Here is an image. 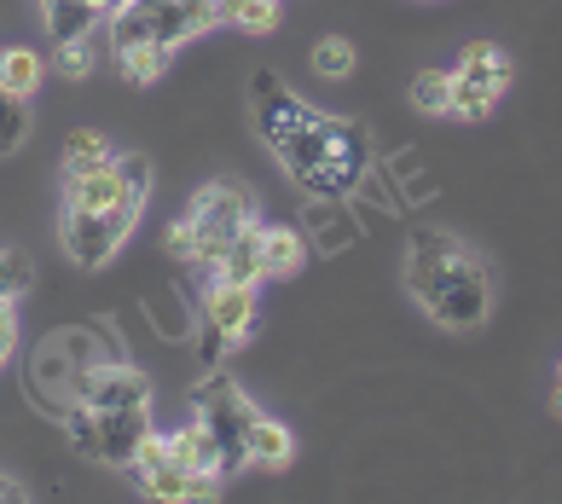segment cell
Wrapping results in <instances>:
<instances>
[{"instance_id": "1", "label": "cell", "mask_w": 562, "mask_h": 504, "mask_svg": "<svg viewBox=\"0 0 562 504\" xmlns=\"http://www.w3.org/2000/svg\"><path fill=\"white\" fill-rule=\"evenodd\" d=\"M406 290L441 331L470 336L493 320V267L452 233H418L406 249Z\"/></svg>"}, {"instance_id": "2", "label": "cell", "mask_w": 562, "mask_h": 504, "mask_svg": "<svg viewBox=\"0 0 562 504\" xmlns=\"http://www.w3.org/2000/svg\"><path fill=\"white\" fill-rule=\"evenodd\" d=\"M273 157L284 163V175L296 180L307 198H348L371 168V139H366L360 122L314 111Z\"/></svg>"}, {"instance_id": "3", "label": "cell", "mask_w": 562, "mask_h": 504, "mask_svg": "<svg viewBox=\"0 0 562 504\" xmlns=\"http://www.w3.org/2000/svg\"><path fill=\"white\" fill-rule=\"evenodd\" d=\"M122 360L116 336L105 325H65V331H47L30 354V401L41 412L65 417L81 401V383H88L93 366Z\"/></svg>"}, {"instance_id": "4", "label": "cell", "mask_w": 562, "mask_h": 504, "mask_svg": "<svg viewBox=\"0 0 562 504\" xmlns=\"http://www.w3.org/2000/svg\"><path fill=\"white\" fill-rule=\"evenodd\" d=\"M249 221H256V198H249V186L210 180L192 203H186V215L169 226V249L180 261L215 272V261L226 256V244H233Z\"/></svg>"}, {"instance_id": "5", "label": "cell", "mask_w": 562, "mask_h": 504, "mask_svg": "<svg viewBox=\"0 0 562 504\" xmlns=\"http://www.w3.org/2000/svg\"><path fill=\"white\" fill-rule=\"evenodd\" d=\"M151 435V406H122V412H93V406H70L65 412V440L111 470H134L139 440Z\"/></svg>"}, {"instance_id": "6", "label": "cell", "mask_w": 562, "mask_h": 504, "mask_svg": "<svg viewBox=\"0 0 562 504\" xmlns=\"http://www.w3.org/2000/svg\"><path fill=\"white\" fill-rule=\"evenodd\" d=\"M198 417L210 424L215 447H221V481L238 475V470H249V429H256L261 406L249 401V394H244L221 366L198 383Z\"/></svg>"}, {"instance_id": "7", "label": "cell", "mask_w": 562, "mask_h": 504, "mask_svg": "<svg viewBox=\"0 0 562 504\" xmlns=\"http://www.w3.org/2000/svg\"><path fill=\"white\" fill-rule=\"evenodd\" d=\"M192 41V12L186 0H122L105 12V53L128 58L134 47H186Z\"/></svg>"}, {"instance_id": "8", "label": "cell", "mask_w": 562, "mask_h": 504, "mask_svg": "<svg viewBox=\"0 0 562 504\" xmlns=\"http://www.w3.org/2000/svg\"><path fill=\"white\" fill-rule=\"evenodd\" d=\"M139 209H145V198L122 203V209H76V203H65L58 209V244H65V256L76 267H105L139 226Z\"/></svg>"}, {"instance_id": "9", "label": "cell", "mask_w": 562, "mask_h": 504, "mask_svg": "<svg viewBox=\"0 0 562 504\" xmlns=\"http://www.w3.org/2000/svg\"><path fill=\"white\" fill-rule=\"evenodd\" d=\"M505 88H510V58L498 53L493 41H470L452 65V116L482 122Z\"/></svg>"}, {"instance_id": "10", "label": "cell", "mask_w": 562, "mask_h": 504, "mask_svg": "<svg viewBox=\"0 0 562 504\" xmlns=\"http://www.w3.org/2000/svg\"><path fill=\"white\" fill-rule=\"evenodd\" d=\"M261 320V296L256 284H238V279H210V296H203V325H210L226 348H244L249 331Z\"/></svg>"}, {"instance_id": "11", "label": "cell", "mask_w": 562, "mask_h": 504, "mask_svg": "<svg viewBox=\"0 0 562 504\" xmlns=\"http://www.w3.org/2000/svg\"><path fill=\"white\" fill-rule=\"evenodd\" d=\"M307 116H314V104H307L302 93L279 88V76H273V70H261V76H256V104H249V122H256V134L267 139V152H279V145L296 134Z\"/></svg>"}, {"instance_id": "12", "label": "cell", "mask_w": 562, "mask_h": 504, "mask_svg": "<svg viewBox=\"0 0 562 504\" xmlns=\"http://www.w3.org/2000/svg\"><path fill=\"white\" fill-rule=\"evenodd\" d=\"M76 406H93V412H122V406H151V383H145V371L128 366V360H105L88 371V383H81V401Z\"/></svg>"}, {"instance_id": "13", "label": "cell", "mask_w": 562, "mask_h": 504, "mask_svg": "<svg viewBox=\"0 0 562 504\" xmlns=\"http://www.w3.org/2000/svg\"><path fill=\"white\" fill-rule=\"evenodd\" d=\"M134 481H139L145 499H162V504H192V499L221 493V475H198V470L175 464V458H162V464H151V470H134Z\"/></svg>"}, {"instance_id": "14", "label": "cell", "mask_w": 562, "mask_h": 504, "mask_svg": "<svg viewBox=\"0 0 562 504\" xmlns=\"http://www.w3.org/2000/svg\"><path fill=\"white\" fill-rule=\"evenodd\" d=\"M261 261H267V221L256 215L244 233L226 244V256L215 261L210 279H238V284H261Z\"/></svg>"}, {"instance_id": "15", "label": "cell", "mask_w": 562, "mask_h": 504, "mask_svg": "<svg viewBox=\"0 0 562 504\" xmlns=\"http://www.w3.org/2000/svg\"><path fill=\"white\" fill-rule=\"evenodd\" d=\"M169 458L186 464V470H198V475H221V447H215V435H210V424H203L198 412H192L186 429L169 435Z\"/></svg>"}, {"instance_id": "16", "label": "cell", "mask_w": 562, "mask_h": 504, "mask_svg": "<svg viewBox=\"0 0 562 504\" xmlns=\"http://www.w3.org/2000/svg\"><path fill=\"white\" fill-rule=\"evenodd\" d=\"M290 458H296V435H290L279 417H256V429H249V464L256 470H284Z\"/></svg>"}, {"instance_id": "17", "label": "cell", "mask_w": 562, "mask_h": 504, "mask_svg": "<svg viewBox=\"0 0 562 504\" xmlns=\"http://www.w3.org/2000/svg\"><path fill=\"white\" fill-rule=\"evenodd\" d=\"M41 18H47L53 41H76V35L99 30V7H93V0H41Z\"/></svg>"}, {"instance_id": "18", "label": "cell", "mask_w": 562, "mask_h": 504, "mask_svg": "<svg viewBox=\"0 0 562 504\" xmlns=\"http://www.w3.org/2000/svg\"><path fill=\"white\" fill-rule=\"evenodd\" d=\"M41 76H47V58H41V53H30V47H7V53H0V88H7V93L35 99Z\"/></svg>"}, {"instance_id": "19", "label": "cell", "mask_w": 562, "mask_h": 504, "mask_svg": "<svg viewBox=\"0 0 562 504\" xmlns=\"http://www.w3.org/2000/svg\"><path fill=\"white\" fill-rule=\"evenodd\" d=\"M302 233L296 226H267V261H261V284L267 279H290V272L302 267Z\"/></svg>"}, {"instance_id": "20", "label": "cell", "mask_w": 562, "mask_h": 504, "mask_svg": "<svg viewBox=\"0 0 562 504\" xmlns=\"http://www.w3.org/2000/svg\"><path fill=\"white\" fill-rule=\"evenodd\" d=\"M215 12H221V24H238L249 35H267V30H279L284 0H215Z\"/></svg>"}, {"instance_id": "21", "label": "cell", "mask_w": 562, "mask_h": 504, "mask_svg": "<svg viewBox=\"0 0 562 504\" xmlns=\"http://www.w3.org/2000/svg\"><path fill=\"white\" fill-rule=\"evenodd\" d=\"M116 152H111V139L99 134V128H76L65 139V175H88V168H105Z\"/></svg>"}, {"instance_id": "22", "label": "cell", "mask_w": 562, "mask_h": 504, "mask_svg": "<svg viewBox=\"0 0 562 504\" xmlns=\"http://www.w3.org/2000/svg\"><path fill=\"white\" fill-rule=\"evenodd\" d=\"M412 104L424 116H452V70H424L412 81Z\"/></svg>"}, {"instance_id": "23", "label": "cell", "mask_w": 562, "mask_h": 504, "mask_svg": "<svg viewBox=\"0 0 562 504\" xmlns=\"http://www.w3.org/2000/svg\"><path fill=\"white\" fill-rule=\"evenodd\" d=\"M24 134H30V104L0 88V157L18 152V145H24Z\"/></svg>"}, {"instance_id": "24", "label": "cell", "mask_w": 562, "mask_h": 504, "mask_svg": "<svg viewBox=\"0 0 562 504\" xmlns=\"http://www.w3.org/2000/svg\"><path fill=\"white\" fill-rule=\"evenodd\" d=\"M93 53H99V30L93 35H76V41H53L58 76H88L93 70Z\"/></svg>"}, {"instance_id": "25", "label": "cell", "mask_w": 562, "mask_h": 504, "mask_svg": "<svg viewBox=\"0 0 562 504\" xmlns=\"http://www.w3.org/2000/svg\"><path fill=\"white\" fill-rule=\"evenodd\" d=\"M169 58H175V47H134L128 58H116V65H122L128 81H157L162 70H169Z\"/></svg>"}, {"instance_id": "26", "label": "cell", "mask_w": 562, "mask_h": 504, "mask_svg": "<svg viewBox=\"0 0 562 504\" xmlns=\"http://www.w3.org/2000/svg\"><path fill=\"white\" fill-rule=\"evenodd\" d=\"M35 284V267H30V256L24 249H0V296H24V290Z\"/></svg>"}, {"instance_id": "27", "label": "cell", "mask_w": 562, "mask_h": 504, "mask_svg": "<svg viewBox=\"0 0 562 504\" xmlns=\"http://www.w3.org/2000/svg\"><path fill=\"white\" fill-rule=\"evenodd\" d=\"M314 70H319V76H330V81L353 76V47H348L342 35H325L319 47H314Z\"/></svg>"}, {"instance_id": "28", "label": "cell", "mask_w": 562, "mask_h": 504, "mask_svg": "<svg viewBox=\"0 0 562 504\" xmlns=\"http://www.w3.org/2000/svg\"><path fill=\"white\" fill-rule=\"evenodd\" d=\"M12 354H18V307H12V296H0V366Z\"/></svg>"}, {"instance_id": "29", "label": "cell", "mask_w": 562, "mask_h": 504, "mask_svg": "<svg viewBox=\"0 0 562 504\" xmlns=\"http://www.w3.org/2000/svg\"><path fill=\"white\" fill-rule=\"evenodd\" d=\"M7 499H30V493H24V481H12V475H0V504H7Z\"/></svg>"}, {"instance_id": "30", "label": "cell", "mask_w": 562, "mask_h": 504, "mask_svg": "<svg viewBox=\"0 0 562 504\" xmlns=\"http://www.w3.org/2000/svg\"><path fill=\"white\" fill-rule=\"evenodd\" d=\"M551 406H557V417H562V366H557V394H551Z\"/></svg>"}, {"instance_id": "31", "label": "cell", "mask_w": 562, "mask_h": 504, "mask_svg": "<svg viewBox=\"0 0 562 504\" xmlns=\"http://www.w3.org/2000/svg\"><path fill=\"white\" fill-rule=\"evenodd\" d=\"M93 7H99V12H111V0H93Z\"/></svg>"}, {"instance_id": "32", "label": "cell", "mask_w": 562, "mask_h": 504, "mask_svg": "<svg viewBox=\"0 0 562 504\" xmlns=\"http://www.w3.org/2000/svg\"><path fill=\"white\" fill-rule=\"evenodd\" d=\"M111 7H122V0H111Z\"/></svg>"}]
</instances>
